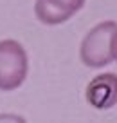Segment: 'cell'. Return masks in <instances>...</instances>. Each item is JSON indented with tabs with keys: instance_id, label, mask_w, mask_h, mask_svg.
Here are the masks:
<instances>
[{
	"instance_id": "3957f363",
	"label": "cell",
	"mask_w": 117,
	"mask_h": 123,
	"mask_svg": "<svg viewBox=\"0 0 117 123\" xmlns=\"http://www.w3.org/2000/svg\"><path fill=\"white\" fill-rule=\"evenodd\" d=\"M87 0H34V15L43 25H61L85 7Z\"/></svg>"
},
{
	"instance_id": "6da1fadb",
	"label": "cell",
	"mask_w": 117,
	"mask_h": 123,
	"mask_svg": "<svg viewBox=\"0 0 117 123\" xmlns=\"http://www.w3.org/2000/svg\"><path fill=\"white\" fill-rule=\"evenodd\" d=\"M117 22L103 20L88 31L79 45V60L88 69H103L115 62Z\"/></svg>"
},
{
	"instance_id": "7a4b0ae2",
	"label": "cell",
	"mask_w": 117,
	"mask_h": 123,
	"mask_svg": "<svg viewBox=\"0 0 117 123\" xmlns=\"http://www.w3.org/2000/svg\"><path fill=\"white\" fill-rule=\"evenodd\" d=\"M29 74V54L15 38L0 40V91L11 92L22 87Z\"/></svg>"
},
{
	"instance_id": "277c9868",
	"label": "cell",
	"mask_w": 117,
	"mask_h": 123,
	"mask_svg": "<svg viewBox=\"0 0 117 123\" xmlns=\"http://www.w3.org/2000/svg\"><path fill=\"white\" fill-rule=\"evenodd\" d=\"M85 98L90 107L97 111H108L117 105V74L99 73L88 81Z\"/></svg>"
},
{
	"instance_id": "8992f818",
	"label": "cell",
	"mask_w": 117,
	"mask_h": 123,
	"mask_svg": "<svg viewBox=\"0 0 117 123\" xmlns=\"http://www.w3.org/2000/svg\"><path fill=\"white\" fill-rule=\"evenodd\" d=\"M115 62H117V49H115Z\"/></svg>"
},
{
	"instance_id": "5b68a950",
	"label": "cell",
	"mask_w": 117,
	"mask_h": 123,
	"mask_svg": "<svg viewBox=\"0 0 117 123\" xmlns=\"http://www.w3.org/2000/svg\"><path fill=\"white\" fill-rule=\"evenodd\" d=\"M0 123H27V119L15 112H0Z\"/></svg>"
}]
</instances>
